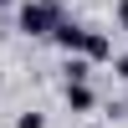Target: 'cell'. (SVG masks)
<instances>
[{"label":"cell","instance_id":"obj_1","mask_svg":"<svg viewBox=\"0 0 128 128\" xmlns=\"http://www.w3.org/2000/svg\"><path fill=\"white\" fill-rule=\"evenodd\" d=\"M62 16H67V10H62V0H20L16 26H20V36H51Z\"/></svg>","mask_w":128,"mask_h":128},{"label":"cell","instance_id":"obj_2","mask_svg":"<svg viewBox=\"0 0 128 128\" xmlns=\"http://www.w3.org/2000/svg\"><path fill=\"white\" fill-rule=\"evenodd\" d=\"M51 41H56L62 51H82V41H87V26L62 16V20H56V31H51Z\"/></svg>","mask_w":128,"mask_h":128},{"label":"cell","instance_id":"obj_3","mask_svg":"<svg viewBox=\"0 0 128 128\" xmlns=\"http://www.w3.org/2000/svg\"><path fill=\"white\" fill-rule=\"evenodd\" d=\"M82 56H87V62H108V56H113L108 31H87V41H82Z\"/></svg>","mask_w":128,"mask_h":128},{"label":"cell","instance_id":"obj_4","mask_svg":"<svg viewBox=\"0 0 128 128\" xmlns=\"http://www.w3.org/2000/svg\"><path fill=\"white\" fill-rule=\"evenodd\" d=\"M92 102H98V92L87 82H67V108L72 113H92Z\"/></svg>","mask_w":128,"mask_h":128},{"label":"cell","instance_id":"obj_5","mask_svg":"<svg viewBox=\"0 0 128 128\" xmlns=\"http://www.w3.org/2000/svg\"><path fill=\"white\" fill-rule=\"evenodd\" d=\"M62 72H67V82H87L92 77V62L82 56V51H67V67H62Z\"/></svg>","mask_w":128,"mask_h":128},{"label":"cell","instance_id":"obj_6","mask_svg":"<svg viewBox=\"0 0 128 128\" xmlns=\"http://www.w3.org/2000/svg\"><path fill=\"white\" fill-rule=\"evenodd\" d=\"M16 128H46V113H31V108H26V113L16 118Z\"/></svg>","mask_w":128,"mask_h":128},{"label":"cell","instance_id":"obj_7","mask_svg":"<svg viewBox=\"0 0 128 128\" xmlns=\"http://www.w3.org/2000/svg\"><path fill=\"white\" fill-rule=\"evenodd\" d=\"M118 26L128 31V0H118Z\"/></svg>","mask_w":128,"mask_h":128},{"label":"cell","instance_id":"obj_8","mask_svg":"<svg viewBox=\"0 0 128 128\" xmlns=\"http://www.w3.org/2000/svg\"><path fill=\"white\" fill-rule=\"evenodd\" d=\"M118 72H123V77H128V51H123V56H118Z\"/></svg>","mask_w":128,"mask_h":128},{"label":"cell","instance_id":"obj_9","mask_svg":"<svg viewBox=\"0 0 128 128\" xmlns=\"http://www.w3.org/2000/svg\"><path fill=\"white\" fill-rule=\"evenodd\" d=\"M10 5H16V0H0V10H10Z\"/></svg>","mask_w":128,"mask_h":128},{"label":"cell","instance_id":"obj_10","mask_svg":"<svg viewBox=\"0 0 128 128\" xmlns=\"http://www.w3.org/2000/svg\"><path fill=\"white\" fill-rule=\"evenodd\" d=\"M87 128H102V123H87Z\"/></svg>","mask_w":128,"mask_h":128}]
</instances>
